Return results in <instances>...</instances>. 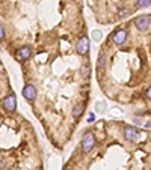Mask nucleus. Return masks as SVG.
Returning a JSON list of instances; mask_svg holds the SVG:
<instances>
[{
  "instance_id": "nucleus-12",
  "label": "nucleus",
  "mask_w": 151,
  "mask_h": 170,
  "mask_svg": "<svg viewBox=\"0 0 151 170\" xmlns=\"http://www.w3.org/2000/svg\"><path fill=\"white\" fill-rule=\"evenodd\" d=\"M95 109H97V111H100V113H103V111L106 110V104H104V102H101V101H100V102H97V104H95Z\"/></svg>"
},
{
  "instance_id": "nucleus-9",
  "label": "nucleus",
  "mask_w": 151,
  "mask_h": 170,
  "mask_svg": "<svg viewBox=\"0 0 151 170\" xmlns=\"http://www.w3.org/2000/svg\"><path fill=\"white\" fill-rule=\"evenodd\" d=\"M83 109H85V106L80 102V104H77L74 109H73V117L74 119H77V117H80V114L83 113Z\"/></svg>"
},
{
  "instance_id": "nucleus-15",
  "label": "nucleus",
  "mask_w": 151,
  "mask_h": 170,
  "mask_svg": "<svg viewBox=\"0 0 151 170\" xmlns=\"http://www.w3.org/2000/svg\"><path fill=\"white\" fill-rule=\"evenodd\" d=\"M3 38H5V30H3V27H2V26H0V41H2Z\"/></svg>"
},
{
  "instance_id": "nucleus-17",
  "label": "nucleus",
  "mask_w": 151,
  "mask_h": 170,
  "mask_svg": "<svg viewBox=\"0 0 151 170\" xmlns=\"http://www.w3.org/2000/svg\"><path fill=\"white\" fill-rule=\"evenodd\" d=\"M150 96H151V89H150V87H147V98L150 99Z\"/></svg>"
},
{
  "instance_id": "nucleus-13",
  "label": "nucleus",
  "mask_w": 151,
  "mask_h": 170,
  "mask_svg": "<svg viewBox=\"0 0 151 170\" xmlns=\"http://www.w3.org/2000/svg\"><path fill=\"white\" fill-rule=\"evenodd\" d=\"M137 6L139 8H148L150 6V0H137Z\"/></svg>"
},
{
  "instance_id": "nucleus-4",
  "label": "nucleus",
  "mask_w": 151,
  "mask_h": 170,
  "mask_svg": "<svg viewBox=\"0 0 151 170\" xmlns=\"http://www.w3.org/2000/svg\"><path fill=\"white\" fill-rule=\"evenodd\" d=\"M30 56H32V50H30L29 47H21L17 53H15V59H17L18 62L27 60V59H30Z\"/></svg>"
},
{
  "instance_id": "nucleus-8",
  "label": "nucleus",
  "mask_w": 151,
  "mask_h": 170,
  "mask_svg": "<svg viewBox=\"0 0 151 170\" xmlns=\"http://www.w3.org/2000/svg\"><path fill=\"white\" fill-rule=\"evenodd\" d=\"M125 41H127V30L121 29V30L115 32V35H113V42L116 45H122Z\"/></svg>"
},
{
  "instance_id": "nucleus-2",
  "label": "nucleus",
  "mask_w": 151,
  "mask_h": 170,
  "mask_svg": "<svg viewBox=\"0 0 151 170\" xmlns=\"http://www.w3.org/2000/svg\"><path fill=\"white\" fill-rule=\"evenodd\" d=\"M134 24H136V27L139 29L141 32H145L150 29V24H151V17L147 14V15H141V17H137L134 20Z\"/></svg>"
},
{
  "instance_id": "nucleus-7",
  "label": "nucleus",
  "mask_w": 151,
  "mask_h": 170,
  "mask_svg": "<svg viewBox=\"0 0 151 170\" xmlns=\"http://www.w3.org/2000/svg\"><path fill=\"white\" fill-rule=\"evenodd\" d=\"M124 137H125V140H127V141H134L137 139V128H134V126H125Z\"/></svg>"
},
{
  "instance_id": "nucleus-10",
  "label": "nucleus",
  "mask_w": 151,
  "mask_h": 170,
  "mask_svg": "<svg viewBox=\"0 0 151 170\" xmlns=\"http://www.w3.org/2000/svg\"><path fill=\"white\" fill-rule=\"evenodd\" d=\"M92 39H94V41L95 42H98V41H101V39H103V32L101 30H92Z\"/></svg>"
},
{
  "instance_id": "nucleus-5",
  "label": "nucleus",
  "mask_w": 151,
  "mask_h": 170,
  "mask_svg": "<svg viewBox=\"0 0 151 170\" xmlns=\"http://www.w3.org/2000/svg\"><path fill=\"white\" fill-rule=\"evenodd\" d=\"M3 107L6 111H14L17 109V99H15V95H8L5 99H3Z\"/></svg>"
},
{
  "instance_id": "nucleus-3",
  "label": "nucleus",
  "mask_w": 151,
  "mask_h": 170,
  "mask_svg": "<svg viewBox=\"0 0 151 170\" xmlns=\"http://www.w3.org/2000/svg\"><path fill=\"white\" fill-rule=\"evenodd\" d=\"M76 50H77V53L85 56L88 51H89V39H88L86 36L80 38L79 39V42H77V47H76Z\"/></svg>"
},
{
  "instance_id": "nucleus-1",
  "label": "nucleus",
  "mask_w": 151,
  "mask_h": 170,
  "mask_svg": "<svg viewBox=\"0 0 151 170\" xmlns=\"http://www.w3.org/2000/svg\"><path fill=\"white\" fill-rule=\"evenodd\" d=\"M95 146V136L92 133H86L82 140V149L83 152H91Z\"/></svg>"
},
{
  "instance_id": "nucleus-6",
  "label": "nucleus",
  "mask_w": 151,
  "mask_h": 170,
  "mask_svg": "<svg viewBox=\"0 0 151 170\" xmlns=\"http://www.w3.org/2000/svg\"><path fill=\"white\" fill-rule=\"evenodd\" d=\"M23 96L26 98L27 101H33L36 98V89L33 84H27V86H24L23 89Z\"/></svg>"
},
{
  "instance_id": "nucleus-14",
  "label": "nucleus",
  "mask_w": 151,
  "mask_h": 170,
  "mask_svg": "<svg viewBox=\"0 0 151 170\" xmlns=\"http://www.w3.org/2000/svg\"><path fill=\"white\" fill-rule=\"evenodd\" d=\"M94 119H95V114H94V113H91L89 116H88V122H89V124H92Z\"/></svg>"
},
{
  "instance_id": "nucleus-16",
  "label": "nucleus",
  "mask_w": 151,
  "mask_h": 170,
  "mask_svg": "<svg viewBox=\"0 0 151 170\" xmlns=\"http://www.w3.org/2000/svg\"><path fill=\"white\" fill-rule=\"evenodd\" d=\"M127 9H122V11H119V17H125V15H127Z\"/></svg>"
},
{
  "instance_id": "nucleus-11",
  "label": "nucleus",
  "mask_w": 151,
  "mask_h": 170,
  "mask_svg": "<svg viewBox=\"0 0 151 170\" xmlns=\"http://www.w3.org/2000/svg\"><path fill=\"white\" fill-rule=\"evenodd\" d=\"M104 65H106V56L104 54H100V57H98V68L103 69Z\"/></svg>"
}]
</instances>
